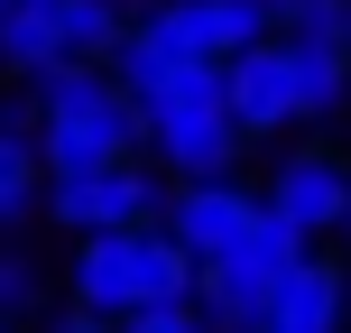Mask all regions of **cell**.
Masks as SVG:
<instances>
[{
    "label": "cell",
    "instance_id": "cell-1",
    "mask_svg": "<svg viewBox=\"0 0 351 333\" xmlns=\"http://www.w3.org/2000/svg\"><path fill=\"white\" fill-rule=\"evenodd\" d=\"M37 102V167L47 176H93V167H130L148 148L139 130V102H121L102 65H56L28 84Z\"/></svg>",
    "mask_w": 351,
    "mask_h": 333
},
{
    "label": "cell",
    "instance_id": "cell-2",
    "mask_svg": "<svg viewBox=\"0 0 351 333\" xmlns=\"http://www.w3.org/2000/svg\"><path fill=\"white\" fill-rule=\"evenodd\" d=\"M74 306L102 324H130L139 306H185L204 297V268L167 241V231H111V241H74Z\"/></svg>",
    "mask_w": 351,
    "mask_h": 333
},
{
    "label": "cell",
    "instance_id": "cell-3",
    "mask_svg": "<svg viewBox=\"0 0 351 333\" xmlns=\"http://www.w3.org/2000/svg\"><path fill=\"white\" fill-rule=\"evenodd\" d=\"M139 130H148V158H158L167 185H213V176H231V158H241V130H231L222 74H204V65L176 74L158 102L139 111Z\"/></svg>",
    "mask_w": 351,
    "mask_h": 333
},
{
    "label": "cell",
    "instance_id": "cell-4",
    "mask_svg": "<svg viewBox=\"0 0 351 333\" xmlns=\"http://www.w3.org/2000/svg\"><path fill=\"white\" fill-rule=\"evenodd\" d=\"M167 176L148 158L93 167V176H47V222H65L74 241H111V231H158L167 222Z\"/></svg>",
    "mask_w": 351,
    "mask_h": 333
},
{
    "label": "cell",
    "instance_id": "cell-5",
    "mask_svg": "<svg viewBox=\"0 0 351 333\" xmlns=\"http://www.w3.org/2000/svg\"><path fill=\"white\" fill-rule=\"evenodd\" d=\"M139 37H158V47L176 56V65H241L250 47H268V19L250 10V0H158V10L139 19Z\"/></svg>",
    "mask_w": 351,
    "mask_h": 333
},
{
    "label": "cell",
    "instance_id": "cell-6",
    "mask_svg": "<svg viewBox=\"0 0 351 333\" xmlns=\"http://www.w3.org/2000/svg\"><path fill=\"white\" fill-rule=\"evenodd\" d=\"M259 194H250V185H231V176H213V185H176L167 194V241L176 250H185V260L194 268H213V260H222V250H241L250 241V231H259Z\"/></svg>",
    "mask_w": 351,
    "mask_h": 333
},
{
    "label": "cell",
    "instance_id": "cell-7",
    "mask_svg": "<svg viewBox=\"0 0 351 333\" xmlns=\"http://www.w3.org/2000/svg\"><path fill=\"white\" fill-rule=\"evenodd\" d=\"M259 204L278 213V222L296 231L305 250H315L324 231H351V167H342V158H324V148H305V158H287L278 176H268Z\"/></svg>",
    "mask_w": 351,
    "mask_h": 333
},
{
    "label": "cell",
    "instance_id": "cell-8",
    "mask_svg": "<svg viewBox=\"0 0 351 333\" xmlns=\"http://www.w3.org/2000/svg\"><path fill=\"white\" fill-rule=\"evenodd\" d=\"M222 102H231V130H241V139H278V130L305 121L296 65H287V37H268V47H250L241 65H222Z\"/></svg>",
    "mask_w": 351,
    "mask_h": 333
},
{
    "label": "cell",
    "instance_id": "cell-9",
    "mask_svg": "<svg viewBox=\"0 0 351 333\" xmlns=\"http://www.w3.org/2000/svg\"><path fill=\"white\" fill-rule=\"evenodd\" d=\"M342 324H351V278H342L333 260H305L296 278L259 306L250 333H342Z\"/></svg>",
    "mask_w": 351,
    "mask_h": 333
},
{
    "label": "cell",
    "instance_id": "cell-10",
    "mask_svg": "<svg viewBox=\"0 0 351 333\" xmlns=\"http://www.w3.org/2000/svg\"><path fill=\"white\" fill-rule=\"evenodd\" d=\"M28 213H47V167H37V102L19 84L0 102V231H19Z\"/></svg>",
    "mask_w": 351,
    "mask_h": 333
},
{
    "label": "cell",
    "instance_id": "cell-11",
    "mask_svg": "<svg viewBox=\"0 0 351 333\" xmlns=\"http://www.w3.org/2000/svg\"><path fill=\"white\" fill-rule=\"evenodd\" d=\"M65 65V19H56V0H10L0 10V74H19V84H37V74Z\"/></svg>",
    "mask_w": 351,
    "mask_h": 333
},
{
    "label": "cell",
    "instance_id": "cell-12",
    "mask_svg": "<svg viewBox=\"0 0 351 333\" xmlns=\"http://www.w3.org/2000/svg\"><path fill=\"white\" fill-rule=\"evenodd\" d=\"M287 65H296L305 121H333V111L351 102V56H342V47H305V37H287Z\"/></svg>",
    "mask_w": 351,
    "mask_h": 333
},
{
    "label": "cell",
    "instance_id": "cell-13",
    "mask_svg": "<svg viewBox=\"0 0 351 333\" xmlns=\"http://www.w3.org/2000/svg\"><path fill=\"white\" fill-rule=\"evenodd\" d=\"M56 19H65V65H111V47L130 37L121 0H56Z\"/></svg>",
    "mask_w": 351,
    "mask_h": 333
},
{
    "label": "cell",
    "instance_id": "cell-14",
    "mask_svg": "<svg viewBox=\"0 0 351 333\" xmlns=\"http://www.w3.org/2000/svg\"><path fill=\"white\" fill-rule=\"evenodd\" d=\"M19 315H37V260L0 241V324H19Z\"/></svg>",
    "mask_w": 351,
    "mask_h": 333
},
{
    "label": "cell",
    "instance_id": "cell-15",
    "mask_svg": "<svg viewBox=\"0 0 351 333\" xmlns=\"http://www.w3.org/2000/svg\"><path fill=\"white\" fill-rule=\"evenodd\" d=\"M121 333H213V315H204V297H185V306H139Z\"/></svg>",
    "mask_w": 351,
    "mask_h": 333
},
{
    "label": "cell",
    "instance_id": "cell-16",
    "mask_svg": "<svg viewBox=\"0 0 351 333\" xmlns=\"http://www.w3.org/2000/svg\"><path fill=\"white\" fill-rule=\"evenodd\" d=\"M250 10H259V19H268V37H287V28H296V19H305V10H315V0H250Z\"/></svg>",
    "mask_w": 351,
    "mask_h": 333
},
{
    "label": "cell",
    "instance_id": "cell-17",
    "mask_svg": "<svg viewBox=\"0 0 351 333\" xmlns=\"http://www.w3.org/2000/svg\"><path fill=\"white\" fill-rule=\"evenodd\" d=\"M56 333H121V324H102V315H84V306H74V315H56Z\"/></svg>",
    "mask_w": 351,
    "mask_h": 333
},
{
    "label": "cell",
    "instance_id": "cell-18",
    "mask_svg": "<svg viewBox=\"0 0 351 333\" xmlns=\"http://www.w3.org/2000/svg\"><path fill=\"white\" fill-rule=\"evenodd\" d=\"M342 56H351V37H342Z\"/></svg>",
    "mask_w": 351,
    "mask_h": 333
},
{
    "label": "cell",
    "instance_id": "cell-19",
    "mask_svg": "<svg viewBox=\"0 0 351 333\" xmlns=\"http://www.w3.org/2000/svg\"><path fill=\"white\" fill-rule=\"evenodd\" d=\"M0 10H10V0H0Z\"/></svg>",
    "mask_w": 351,
    "mask_h": 333
},
{
    "label": "cell",
    "instance_id": "cell-20",
    "mask_svg": "<svg viewBox=\"0 0 351 333\" xmlns=\"http://www.w3.org/2000/svg\"><path fill=\"white\" fill-rule=\"evenodd\" d=\"M0 333H10V324H0Z\"/></svg>",
    "mask_w": 351,
    "mask_h": 333
}]
</instances>
